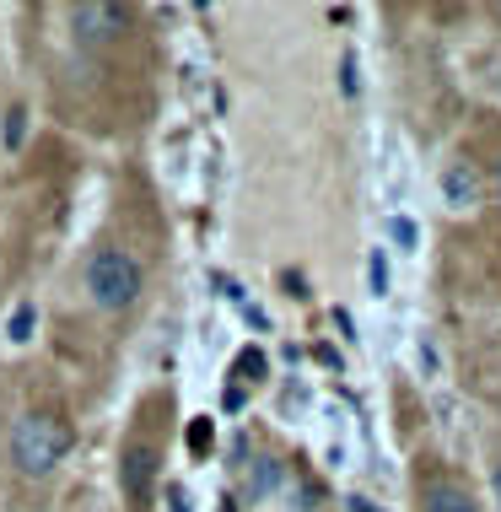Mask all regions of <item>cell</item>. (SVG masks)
<instances>
[{"label": "cell", "mask_w": 501, "mask_h": 512, "mask_svg": "<svg viewBox=\"0 0 501 512\" xmlns=\"http://www.w3.org/2000/svg\"><path fill=\"white\" fill-rule=\"evenodd\" d=\"M496 200H501V168H496Z\"/></svg>", "instance_id": "obj_13"}, {"label": "cell", "mask_w": 501, "mask_h": 512, "mask_svg": "<svg viewBox=\"0 0 501 512\" xmlns=\"http://www.w3.org/2000/svg\"><path fill=\"white\" fill-rule=\"evenodd\" d=\"M27 335H33V302H22V308L17 313H11V340H27Z\"/></svg>", "instance_id": "obj_10"}, {"label": "cell", "mask_w": 501, "mask_h": 512, "mask_svg": "<svg viewBox=\"0 0 501 512\" xmlns=\"http://www.w3.org/2000/svg\"><path fill=\"white\" fill-rule=\"evenodd\" d=\"M496 502H501V464H496Z\"/></svg>", "instance_id": "obj_12"}, {"label": "cell", "mask_w": 501, "mask_h": 512, "mask_svg": "<svg viewBox=\"0 0 501 512\" xmlns=\"http://www.w3.org/2000/svg\"><path fill=\"white\" fill-rule=\"evenodd\" d=\"M367 286H372V297L388 292V259H383V248H372V254H367Z\"/></svg>", "instance_id": "obj_7"}, {"label": "cell", "mask_w": 501, "mask_h": 512, "mask_svg": "<svg viewBox=\"0 0 501 512\" xmlns=\"http://www.w3.org/2000/svg\"><path fill=\"white\" fill-rule=\"evenodd\" d=\"M76 33L87 44H108L114 33H124V11L119 6H76Z\"/></svg>", "instance_id": "obj_5"}, {"label": "cell", "mask_w": 501, "mask_h": 512, "mask_svg": "<svg viewBox=\"0 0 501 512\" xmlns=\"http://www.w3.org/2000/svg\"><path fill=\"white\" fill-rule=\"evenodd\" d=\"M87 292H92L97 308H108V313L135 308V297L146 292L141 259L124 254V248H92V259H87Z\"/></svg>", "instance_id": "obj_2"}, {"label": "cell", "mask_w": 501, "mask_h": 512, "mask_svg": "<svg viewBox=\"0 0 501 512\" xmlns=\"http://www.w3.org/2000/svg\"><path fill=\"white\" fill-rule=\"evenodd\" d=\"M421 512H480V507L469 496V486L437 475V480H421Z\"/></svg>", "instance_id": "obj_4"}, {"label": "cell", "mask_w": 501, "mask_h": 512, "mask_svg": "<svg viewBox=\"0 0 501 512\" xmlns=\"http://www.w3.org/2000/svg\"><path fill=\"white\" fill-rule=\"evenodd\" d=\"M388 238H394V243L410 254V248H415V221H410V216H388Z\"/></svg>", "instance_id": "obj_9"}, {"label": "cell", "mask_w": 501, "mask_h": 512, "mask_svg": "<svg viewBox=\"0 0 501 512\" xmlns=\"http://www.w3.org/2000/svg\"><path fill=\"white\" fill-rule=\"evenodd\" d=\"M71 442H76V432L60 421V415L27 410L22 421L11 426V464H17L27 480H38V475H49V469L71 453Z\"/></svg>", "instance_id": "obj_1"}, {"label": "cell", "mask_w": 501, "mask_h": 512, "mask_svg": "<svg viewBox=\"0 0 501 512\" xmlns=\"http://www.w3.org/2000/svg\"><path fill=\"white\" fill-rule=\"evenodd\" d=\"M151 480H157V453L146 448V442H135V448H124V464H119V486L130 502H146L151 496Z\"/></svg>", "instance_id": "obj_3"}, {"label": "cell", "mask_w": 501, "mask_h": 512, "mask_svg": "<svg viewBox=\"0 0 501 512\" xmlns=\"http://www.w3.org/2000/svg\"><path fill=\"white\" fill-rule=\"evenodd\" d=\"M475 195H480L475 168H469V162H453V168L442 173V200H448L453 211H469V205H475Z\"/></svg>", "instance_id": "obj_6"}, {"label": "cell", "mask_w": 501, "mask_h": 512, "mask_svg": "<svg viewBox=\"0 0 501 512\" xmlns=\"http://www.w3.org/2000/svg\"><path fill=\"white\" fill-rule=\"evenodd\" d=\"M22 108H11V114H6V146H22Z\"/></svg>", "instance_id": "obj_11"}, {"label": "cell", "mask_w": 501, "mask_h": 512, "mask_svg": "<svg viewBox=\"0 0 501 512\" xmlns=\"http://www.w3.org/2000/svg\"><path fill=\"white\" fill-rule=\"evenodd\" d=\"M264 372H270V362H264V351H243V356H238V378H243V383H259Z\"/></svg>", "instance_id": "obj_8"}]
</instances>
